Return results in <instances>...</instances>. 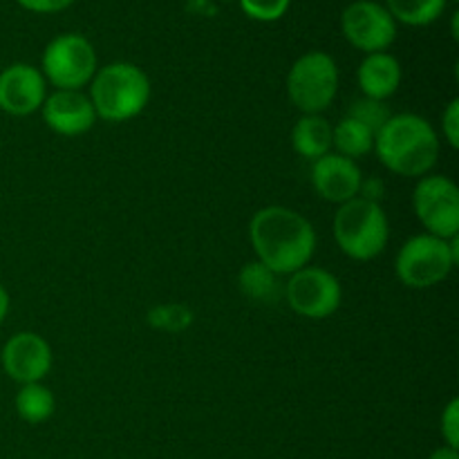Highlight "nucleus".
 <instances>
[{
    "label": "nucleus",
    "mask_w": 459,
    "mask_h": 459,
    "mask_svg": "<svg viewBox=\"0 0 459 459\" xmlns=\"http://www.w3.org/2000/svg\"><path fill=\"white\" fill-rule=\"evenodd\" d=\"M16 412L25 424H43L56 411L52 390L43 384H25L16 393Z\"/></svg>",
    "instance_id": "nucleus-18"
},
{
    "label": "nucleus",
    "mask_w": 459,
    "mask_h": 459,
    "mask_svg": "<svg viewBox=\"0 0 459 459\" xmlns=\"http://www.w3.org/2000/svg\"><path fill=\"white\" fill-rule=\"evenodd\" d=\"M334 240L348 258L368 263L384 254L390 240V224L384 206L354 197L334 213Z\"/></svg>",
    "instance_id": "nucleus-4"
},
{
    "label": "nucleus",
    "mask_w": 459,
    "mask_h": 459,
    "mask_svg": "<svg viewBox=\"0 0 459 459\" xmlns=\"http://www.w3.org/2000/svg\"><path fill=\"white\" fill-rule=\"evenodd\" d=\"M9 307H12V299H9V291L4 290V285L0 282V325H3L4 318H7Z\"/></svg>",
    "instance_id": "nucleus-27"
},
{
    "label": "nucleus",
    "mask_w": 459,
    "mask_h": 459,
    "mask_svg": "<svg viewBox=\"0 0 459 459\" xmlns=\"http://www.w3.org/2000/svg\"><path fill=\"white\" fill-rule=\"evenodd\" d=\"M359 197L363 200H370L379 204L381 197H384V182L379 178H370V179H363L361 188H359Z\"/></svg>",
    "instance_id": "nucleus-26"
},
{
    "label": "nucleus",
    "mask_w": 459,
    "mask_h": 459,
    "mask_svg": "<svg viewBox=\"0 0 459 459\" xmlns=\"http://www.w3.org/2000/svg\"><path fill=\"white\" fill-rule=\"evenodd\" d=\"M251 247L258 263L276 276H291L307 267L316 251V231L299 211L287 206H264L251 218Z\"/></svg>",
    "instance_id": "nucleus-1"
},
{
    "label": "nucleus",
    "mask_w": 459,
    "mask_h": 459,
    "mask_svg": "<svg viewBox=\"0 0 459 459\" xmlns=\"http://www.w3.org/2000/svg\"><path fill=\"white\" fill-rule=\"evenodd\" d=\"M381 164L402 178H424L439 160V137L429 119L412 112L393 115L375 134Z\"/></svg>",
    "instance_id": "nucleus-2"
},
{
    "label": "nucleus",
    "mask_w": 459,
    "mask_h": 459,
    "mask_svg": "<svg viewBox=\"0 0 459 459\" xmlns=\"http://www.w3.org/2000/svg\"><path fill=\"white\" fill-rule=\"evenodd\" d=\"M363 173L354 160L336 155L334 151L323 155L312 164V186L318 195L332 204H345V202L359 197Z\"/></svg>",
    "instance_id": "nucleus-14"
},
{
    "label": "nucleus",
    "mask_w": 459,
    "mask_h": 459,
    "mask_svg": "<svg viewBox=\"0 0 459 459\" xmlns=\"http://www.w3.org/2000/svg\"><path fill=\"white\" fill-rule=\"evenodd\" d=\"M16 3L31 13H58L70 7L74 0H16Z\"/></svg>",
    "instance_id": "nucleus-25"
},
{
    "label": "nucleus",
    "mask_w": 459,
    "mask_h": 459,
    "mask_svg": "<svg viewBox=\"0 0 459 459\" xmlns=\"http://www.w3.org/2000/svg\"><path fill=\"white\" fill-rule=\"evenodd\" d=\"M90 101L97 119L124 124L143 112L151 101V79L134 63L115 61L97 70L90 81Z\"/></svg>",
    "instance_id": "nucleus-3"
},
{
    "label": "nucleus",
    "mask_w": 459,
    "mask_h": 459,
    "mask_svg": "<svg viewBox=\"0 0 459 459\" xmlns=\"http://www.w3.org/2000/svg\"><path fill=\"white\" fill-rule=\"evenodd\" d=\"M291 148L305 160H321L332 152V124L323 115H303L291 130Z\"/></svg>",
    "instance_id": "nucleus-16"
},
{
    "label": "nucleus",
    "mask_w": 459,
    "mask_h": 459,
    "mask_svg": "<svg viewBox=\"0 0 459 459\" xmlns=\"http://www.w3.org/2000/svg\"><path fill=\"white\" fill-rule=\"evenodd\" d=\"M429 459H459V451L444 444V446L435 448V451L429 455Z\"/></svg>",
    "instance_id": "nucleus-28"
},
{
    "label": "nucleus",
    "mask_w": 459,
    "mask_h": 459,
    "mask_svg": "<svg viewBox=\"0 0 459 459\" xmlns=\"http://www.w3.org/2000/svg\"><path fill=\"white\" fill-rule=\"evenodd\" d=\"M291 0H240V9L245 16L258 22H276L290 9Z\"/></svg>",
    "instance_id": "nucleus-22"
},
{
    "label": "nucleus",
    "mask_w": 459,
    "mask_h": 459,
    "mask_svg": "<svg viewBox=\"0 0 459 459\" xmlns=\"http://www.w3.org/2000/svg\"><path fill=\"white\" fill-rule=\"evenodd\" d=\"M99 70L92 43L81 34H61L48 43L40 58L45 81L56 90H83Z\"/></svg>",
    "instance_id": "nucleus-7"
},
{
    "label": "nucleus",
    "mask_w": 459,
    "mask_h": 459,
    "mask_svg": "<svg viewBox=\"0 0 459 459\" xmlns=\"http://www.w3.org/2000/svg\"><path fill=\"white\" fill-rule=\"evenodd\" d=\"M439 429H442L444 444L459 451V399H451L446 403L439 420Z\"/></svg>",
    "instance_id": "nucleus-23"
},
{
    "label": "nucleus",
    "mask_w": 459,
    "mask_h": 459,
    "mask_svg": "<svg viewBox=\"0 0 459 459\" xmlns=\"http://www.w3.org/2000/svg\"><path fill=\"white\" fill-rule=\"evenodd\" d=\"M339 92V65L327 52L303 54L287 74L290 101L303 115H323L334 103Z\"/></svg>",
    "instance_id": "nucleus-6"
},
{
    "label": "nucleus",
    "mask_w": 459,
    "mask_h": 459,
    "mask_svg": "<svg viewBox=\"0 0 459 459\" xmlns=\"http://www.w3.org/2000/svg\"><path fill=\"white\" fill-rule=\"evenodd\" d=\"M448 0H385V9L397 22L408 27L433 25L446 9Z\"/></svg>",
    "instance_id": "nucleus-19"
},
{
    "label": "nucleus",
    "mask_w": 459,
    "mask_h": 459,
    "mask_svg": "<svg viewBox=\"0 0 459 459\" xmlns=\"http://www.w3.org/2000/svg\"><path fill=\"white\" fill-rule=\"evenodd\" d=\"M412 209L426 233L442 240L459 236V188L446 175H424L412 193Z\"/></svg>",
    "instance_id": "nucleus-8"
},
{
    "label": "nucleus",
    "mask_w": 459,
    "mask_h": 459,
    "mask_svg": "<svg viewBox=\"0 0 459 459\" xmlns=\"http://www.w3.org/2000/svg\"><path fill=\"white\" fill-rule=\"evenodd\" d=\"M240 290L254 300H272L276 296V273L264 267L263 263H249L240 272Z\"/></svg>",
    "instance_id": "nucleus-20"
},
{
    "label": "nucleus",
    "mask_w": 459,
    "mask_h": 459,
    "mask_svg": "<svg viewBox=\"0 0 459 459\" xmlns=\"http://www.w3.org/2000/svg\"><path fill=\"white\" fill-rule=\"evenodd\" d=\"M459 263V236L442 240L420 233L406 240L394 258V273L408 290H430L448 278Z\"/></svg>",
    "instance_id": "nucleus-5"
},
{
    "label": "nucleus",
    "mask_w": 459,
    "mask_h": 459,
    "mask_svg": "<svg viewBox=\"0 0 459 459\" xmlns=\"http://www.w3.org/2000/svg\"><path fill=\"white\" fill-rule=\"evenodd\" d=\"M332 148L336 155L348 160H359L375 151V133L363 124L345 115L336 126H332Z\"/></svg>",
    "instance_id": "nucleus-17"
},
{
    "label": "nucleus",
    "mask_w": 459,
    "mask_h": 459,
    "mask_svg": "<svg viewBox=\"0 0 459 459\" xmlns=\"http://www.w3.org/2000/svg\"><path fill=\"white\" fill-rule=\"evenodd\" d=\"M348 117H352L354 121H359V124H363L366 128H370L372 133L377 134L381 128H384L385 121L393 117V112H390V108L385 106V101L361 97L354 103H350Z\"/></svg>",
    "instance_id": "nucleus-21"
},
{
    "label": "nucleus",
    "mask_w": 459,
    "mask_h": 459,
    "mask_svg": "<svg viewBox=\"0 0 459 459\" xmlns=\"http://www.w3.org/2000/svg\"><path fill=\"white\" fill-rule=\"evenodd\" d=\"M40 112L48 128L61 137H79L97 124V112L83 90H54Z\"/></svg>",
    "instance_id": "nucleus-13"
},
{
    "label": "nucleus",
    "mask_w": 459,
    "mask_h": 459,
    "mask_svg": "<svg viewBox=\"0 0 459 459\" xmlns=\"http://www.w3.org/2000/svg\"><path fill=\"white\" fill-rule=\"evenodd\" d=\"M0 363L16 384H40L52 370V348L36 332H18L0 350Z\"/></svg>",
    "instance_id": "nucleus-11"
},
{
    "label": "nucleus",
    "mask_w": 459,
    "mask_h": 459,
    "mask_svg": "<svg viewBox=\"0 0 459 459\" xmlns=\"http://www.w3.org/2000/svg\"><path fill=\"white\" fill-rule=\"evenodd\" d=\"M48 99V81L39 67L13 63L0 72V110L12 117L34 115Z\"/></svg>",
    "instance_id": "nucleus-12"
},
{
    "label": "nucleus",
    "mask_w": 459,
    "mask_h": 459,
    "mask_svg": "<svg viewBox=\"0 0 459 459\" xmlns=\"http://www.w3.org/2000/svg\"><path fill=\"white\" fill-rule=\"evenodd\" d=\"M442 133L448 146L459 148V99H453L442 112Z\"/></svg>",
    "instance_id": "nucleus-24"
},
{
    "label": "nucleus",
    "mask_w": 459,
    "mask_h": 459,
    "mask_svg": "<svg viewBox=\"0 0 459 459\" xmlns=\"http://www.w3.org/2000/svg\"><path fill=\"white\" fill-rule=\"evenodd\" d=\"M341 31L359 52H388L397 39V21L377 0H354L341 13Z\"/></svg>",
    "instance_id": "nucleus-10"
},
{
    "label": "nucleus",
    "mask_w": 459,
    "mask_h": 459,
    "mask_svg": "<svg viewBox=\"0 0 459 459\" xmlns=\"http://www.w3.org/2000/svg\"><path fill=\"white\" fill-rule=\"evenodd\" d=\"M285 299L299 316L323 321L341 307L343 290L334 273L307 264L290 276V282L285 285Z\"/></svg>",
    "instance_id": "nucleus-9"
},
{
    "label": "nucleus",
    "mask_w": 459,
    "mask_h": 459,
    "mask_svg": "<svg viewBox=\"0 0 459 459\" xmlns=\"http://www.w3.org/2000/svg\"><path fill=\"white\" fill-rule=\"evenodd\" d=\"M357 81L363 97L385 101L402 85V63L397 61V56L388 52L366 54V58L359 65Z\"/></svg>",
    "instance_id": "nucleus-15"
}]
</instances>
